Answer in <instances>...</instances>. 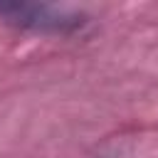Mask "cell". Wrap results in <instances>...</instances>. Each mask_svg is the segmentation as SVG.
Here are the masks:
<instances>
[{"label": "cell", "mask_w": 158, "mask_h": 158, "mask_svg": "<svg viewBox=\"0 0 158 158\" xmlns=\"http://www.w3.org/2000/svg\"><path fill=\"white\" fill-rule=\"evenodd\" d=\"M0 17L40 32H72L84 25V15L57 10L49 5H0Z\"/></svg>", "instance_id": "6da1fadb"}]
</instances>
